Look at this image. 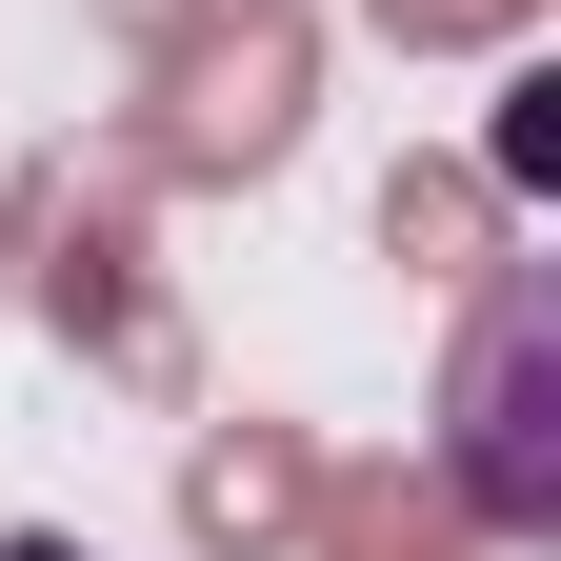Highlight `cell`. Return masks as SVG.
<instances>
[{"instance_id": "1", "label": "cell", "mask_w": 561, "mask_h": 561, "mask_svg": "<svg viewBox=\"0 0 561 561\" xmlns=\"http://www.w3.org/2000/svg\"><path fill=\"white\" fill-rule=\"evenodd\" d=\"M461 502L502 522V541L561 522V442H541V280H502L481 341H461Z\"/></svg>"}, {"instance_id": "2", "label": "cell", "mask_w": 561, "mask_h": 561, "mask_svg": "<svg viewBox=\"0 0 561 561\" xmlns=\"http://www.w3.org/2000/svg\"><path fill=\"white\" fill-rule=\"evenodd\" d=\"M0 561H81V541H0Z\"/></svg>"}]
</instances>
